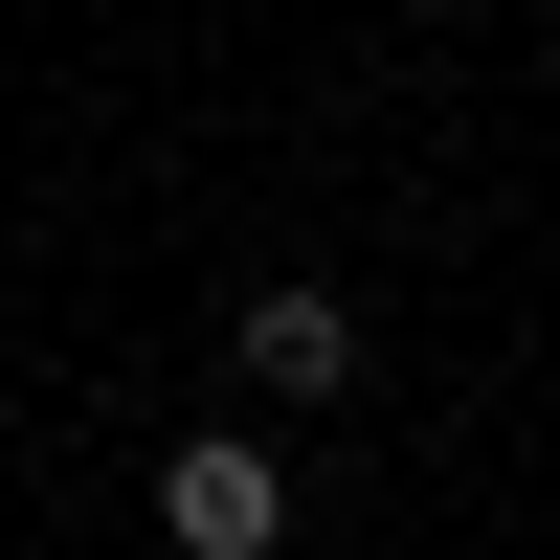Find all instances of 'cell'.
<instances>
[{
    "instance_id": "cell-2",
    "label": "cell",
    "mask_w": 560,
    "mask_h": 560,
    "mask_svg": "<svg viewBox=\"0 0 560 560\" xmlns=\"http://www.w3.org/2000/svg\"><path fill=\"white\" fill-rule=\"evenodd\" d=\"M224 359H247V404H337V382H359V314L314 292V269H269V292L224 314Z\"/></svg>"
},
{
    "instance_id": "cell-1",
    "label": "cell",
    "mask_w": 560,
    "mask_h": 560,
    "mask_svg": "<svg viewBox=\"0 0 560 560\" xmlns=\"http://www.w3.org/2000/svg\"><path fill=\"white\" fill-rule=\"evenodd\" d=\"M158 538H179V560H269V538H292V448H269V427L158 448Z\"/></svg>"
}]
</instances>
